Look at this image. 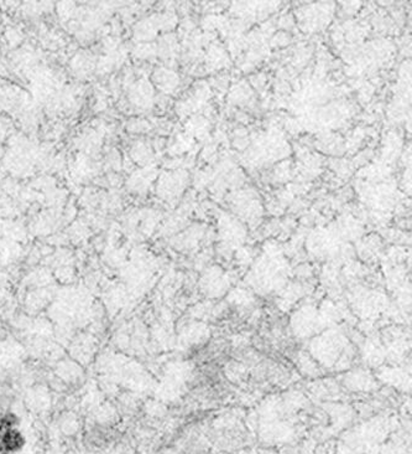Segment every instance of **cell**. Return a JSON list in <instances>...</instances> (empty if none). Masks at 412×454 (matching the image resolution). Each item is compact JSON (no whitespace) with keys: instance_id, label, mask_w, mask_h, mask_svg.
I'll return each instance as SVG.
<instances>
[{"instance_id":"6da1fadb","label":"cell","mask_w":412,"mask_h":454,"mask_svg":"<svg viewBox=\"0 0 412 454\" xmlns=\"http://www.w3.org/2000/svg\"><path fill=\"white\" fill-rule=\"evenodd\" d=\"M38 156V148L22 139L10 147L5 155V165L15 175H26L35 168Z\"/></svg>"},{"instance_id":"7a4b0ae2","label":"cell","mask_w":412,"mask_h":454,"mask_svg":"<svg viewBox=\"0 0 412 454\" xmlns=\"http://www.w3.org/2000/svg\"><path fill=\"white\" fill-rule=\"evenodd\" d=\"M28 108H32V102L28 95L20 88L9 86L0 88V109L10 113L24 114L26 116Z\"/></svg>"},{"instance_id":"3957f363","label":"cell","mask_w":412,"mask_h":454,"mask_svg":"<svg viewBox=\"0 0 412 454\" xmlns=\"http://www.w3.org/2000/svg\"><path fill=\"white\" fill-rule=\"evenodd\" d=\"M177 20L174 14H158L142 20L135 28V38L138 40H151L161 30H171Z\"/></svg>"},{"instance_id":"277c9868","label":"cell","mask_w":412,"mask_h":454,"mask_svg":"<svg viewBox=\"0 0 412 454\" xmlns=\"http://www.w3.org/2000/svg\"><path fill=\"white\" fill-rule=\"evenodd\" d=\"M188 184V174L184 170L166 171L158 177V194L162 199H174L180 196Z\"/></svg>"},{"instance_id":"5b68a950","label":"cell","mask_w":412,"mask_h":454,"mask_svg":"<svg viewBox=\"0 0 412 454\" xmlns=\"http://www.w3.org/2000/svg\"><path fill=\"white\" fill-rule=\"evenodd\" d=\"M130 101L138 107L142 108H148L151 107L154 101V88L152 85L148 82V80L142 78V80L138 81L132 85V90L129 93Z\"/></svg>"},{"instance_id":"8992f818","label":"cell","mask_w":412,"mask_h":454,"mask_svg":"<svg viewBox=\"0 0 412 454\" xmlns=\"http://www.w3.org/2000/svg\"><path fill=\"white\" fill-rule=\"evenodd\" d=\"M156 177V170L154 169V166H146V168L138 170L130 176L129 181H128V186L132 191L142 194L145 192L148 189V186L151 185V182L155 180Z\"/></svg>"},{"instance_id":"52a82bcc","label":"cell","mask_w":412,"mask_h":454,"mask_svg":"<svg viewBox=\"0 0 412 454\" xmlns=\"http://www.w3.org/2000/svg\"><path fill=\"white\" fill-rule=\"evenodd\" d=\"M154 83L160 91L165 93H172L180 85L178 75L170 69L160 67L152 75Z\"/></svg>"},{"instance_id":"ba28073f","label":"cell","mask_w":412,"mask_h":454,"mask_svg":"<svg viewBox=\"0 0 412 454\" xmlns=\"http://www.w3.org/2000/svg\"><path fill=\"white\" fill-rule=\"evenodd\" d=\"M2 445L6 450H18L22 445V437L18 430H8L2 435Z\"/></svg>"},{"instance_id":"9c48e42d","label":"cell","mask_w":412,"mask_h":454,"mask_svg":"<svg viewBox=\"0 0 412 454\" xmlns=\"http://www.w3.org/2000/svg\"><path fill=\"white\" fill-rule=\"evenodd\" d=\"M146 148L148 147H145V145L142 144V143H138V144L135 145L134 150H132V156H134L135 160L139 161V163H142V164H144V163H146V161L150 160L151 153H145Z\"/></svg>"},{"instance_id":"30bf717a","label":"cell","mask_w":412,"mask_h":454,"mask_svg":"<svg viewBox=\"0 0 412 454\" xmlns=\"http://www.w3.org/2000/svg\"><path fill=\"white\" fill-rule=\"evenodd\" d=\"M12 127V122L6 119L5 117H0V138L5 137L9 133L10 128Z\"/></svg>"}]
</instances>
